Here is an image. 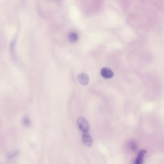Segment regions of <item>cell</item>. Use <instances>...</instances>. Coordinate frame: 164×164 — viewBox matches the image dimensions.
I'll use <instances>...</instances> for the list:
<instances>
[{
  "mask_svg": "<svg viewBox=\"0 0 164 164\" xmlns=\"http://www.w3.org/2000/svg\"><path fill=\"white\" fill-rule=\"evenodd\" d=\"M130 148L133 151H137L138 149V146L136 142L134 140L130 141L129 143Z\"/></svg>",
  "mask_w": 164,
  "mask_h": 164,
  "instance_id": "cell-7",
  "label": "cell"
},
{
  "mask_svg": "<svg viewBox=\"0 0 164 164\" xmlns=\"http://www.w3.org/2000/svg\"><path fill=\"white\" fill-rule=\"evenodd\" d=\"M146 152L147 151L145 149L140 150L135 161L134 164H143Z\"/></svg>",
  "mask_w": 164,
  "mask_h": 164,
  "instance_id": "cell-5",
  "label": "cell"
},
{
  "mask_svg": "<svg viewBox=\"0 0 164 164\" xmlns=\"http://www.w3.org/2000/svg\"><path fill=\"white\" fill-rule=\"evenodd\" d=\"M82 139L83 143L87 147H91L93 144V140L90 135L87 133L83 134Z\"/></svg>",
  "mask_w": 164,
  "mask_h": 164,
  "instance_id": "cell-3",
  "label": "cell"
},
{
  "mask_svg": "<svg viewBox=\"0 0 164 164\" xmlns=\"http://www.w3.org/2000/svg\"><path fill=\"white\" fill-rule=\"evenodd\" d=\"M78 80L83 86H86L89 83V78L88 75L85 73H81L78 76Z\"/></svg>",
  "mask_w": 164,
  "mask_h": 164,
  "instance_id": "cell-2",
  "label": "cell"
},
{
  "mask_svg": "<svg viewBox=\"0 0 164 164\" xmlns=\"http://www.w3.org/2000/svg\"><path fill=\"white\" fill-rule=\"evenodd\" d=\"M101 74L103 77L106 79H110L114 76V73L110 69L107 67H104L102 69Z\"/></svg>",
  "mask_w": 164,
  "mask_h": 164,
  "instance_id": "cell-4",
  "label": "cell"
},
{
  "mask_svg": "<svg viewBox=\"0 0 164 164\" xmlns=\"http://www.w3.org/2000/svg\"><path fill=\"white\" fill-rule=\"evenodd\" d=\"M78 126L83 132L86 133L89 131V124L85 118L83 117H79L77 121Z\"/></svg>",
  "mask_w": 164,
  "mask_h": 164,
  "instance_id": "cell-1",
  "label": "cell"
},
{
  "mask_svg": "<svg viewBox=\"0 0 164 164\" xmlns=\"http://www.w3.org/2000/svg\"><path fill=\"white\" fill-rule=\"evenodd\" d=\"M23 122L25 125L27 127H29L31 125V122L29 118L27 117H25L24 118Z\"/></svg>",
  "mask_w": 164,
  "mask_h": 164,
  "instance_id": "cell-8",
  "label": "cell"
},
{
  "mask_svg": "<svg viewBox=\"0 0 164 164\" xmlns=\"http://www.w3.org/2000/svg\"><path fill=\"white\" fill-rule=\"evenodd\" d=\"M78 36L77 34L75 32H71L68 35V39L72 42H75L77 40Z\"/></svg>",
  "mask_w": 164,
  "mask_h": 164,
  "instance_id": "cell-6",
  "label": "cell"
}]
</instances>
